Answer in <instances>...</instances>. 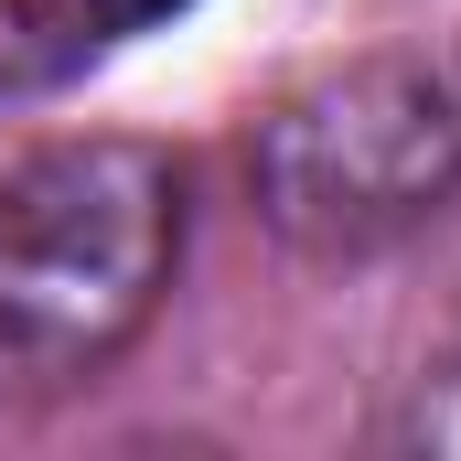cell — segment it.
I'll list each match as a JSON object with an SVG mask.
<instances>
[{"label":"cell","mask_w":461,"mask_h":461,"mask_svg":"<svg viewBox=\"0 0 461 461\" xmlns=\"http://www.w3.org/2000/svg\"><path fill=\"white\" fill-rule=\"evenodd\" d=\"M183 0H32V22H65V43H108V32H140V22H172Z\"/></svg>","instance_id":"3"},{"label":"cell","mask_w":461,"mask_h":461,"mask_svg":"<svg viewBox=\"0 0 461 461\" xmlns=\"http://www.w3.org/2000/svg\"><path fill=\"white\" fill-rule=\"evenodd\" d=\"M172 268V172L150 150H43L0 183V386L108 365Z\"/></svg>","instance_id":"1"},{"label":"cell","mask_w":461,"mask_h":461,"mask_svg":"<svg viewBox=\"0 0 461 461\" xmlns=\"http://www.w3.org/2000/svg\"><path fill=\"white\" fill-rule=\"evenodd\" d=\"M461 161V118H451V86L419 76V65H386V76H354L333 97L279 118L268 140V172L290 194V215L333 204L344 226H375V215H408L429 183H451Z\"/></svg>","instance_id":"2"}]
</instances>
